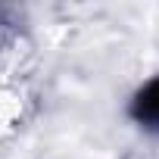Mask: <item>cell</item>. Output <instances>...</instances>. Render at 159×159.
Masks as SVG:
<instances>
[{"instance_id":"obj_1","label":"cell","mask_w":159,"mask_h":159,"mask_svg":"<svg viewBox=\"0 0 159 159\" xmlns=\"http://www.w3.org/2000/svg\"><path fill=\"white\" fill-rule=\"evenodd\" d=\"M131 116L143 128H159V78L150 81L131 103Z\"/></svg>"}]
</instances>
